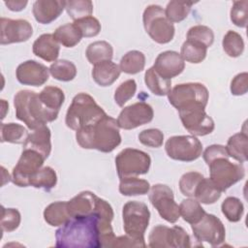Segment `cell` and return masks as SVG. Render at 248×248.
<instances>
[{"label": "cell", "mask_w": 248, "mask_h": 248, "mask_svg": "<svg viewBox=\"0 0 248 248\" xmlns=\"http://www.w3.org/2000/svg\"><path fill=\"white\" fill-rule=\"evenodd\" d=\"M148 246L153 248H170V228L158 225L155 226L148 236Z\"/></svg>", "instance_id": "b9f144b4"}, {"label": "cell", "mask_w": 248, "mask_h": 248, "mask_svg": "<svg viewBox=\"0 0 248 248\" xmlns=\"http://www.w3.org/2000/svg\"><path fill=\"white\" fill-rule=\"evenodd\" d=\"M100 217L94 212L71 217L55 232V246L59 248H99Z\"/></svg>", "instance_id": "6da1fadb"}, {"label": "cell", "mask_w": 248, "mask_h": 248, "mask_svg": "<svg viewBox=\"0 0 248 248\" xmlns=\"http://www.w3.org/2000/svg\"><path fill=\"white\" fill-rule=\"evenodd\" d=\"M139 140L145 146L158 148L163 144L164 134L159 129H146L139 134Z\"/></svg>", "instance_id": "681fc988"}, {"label": "cell", "mask_w": 248, "mask_h": 248, "mask_svg": "<svg viewBox=\"0 0 248 248\" xmlns=\"http://www.w3.org/2000/svg\"><path fill=\"white\" fill-rule=\"evenodd\" d=\"M204 176L198 171H189L184 173L179 180V190L180 192L189 198H194L195 190L200 183V181Z\"/></svg>", "instance_id": "ee69618b"}, {"label": "cell", "mask_w": 248, "mask_h": 248, "mask_svg": "<svg viewBox=\"0 0 248 248\" xmlns=\"http://www.w3.org/2000/svg\"><path fill=\"white\" fill-rule=\"evenodd\" d=\"M143 27L150 38L161 45L170 43L174 36V26L167 18L165 10L159 5H149L142 15Z\"/></svg>", "instance_id": "52a82bcc"}, {"label": "cell", "mask_w": 248, "mask_h": 248, "mask_svg": "<svg viewBox=\"0 0 248 248\" xmlns=\"http://www.w3.org/2000/svg\"><path fill=\"white\" fill-rule=\"evenodd\" d=\"M66 1L62 0H37L33 4V16L42 24L54 21L65 9Z\"/></svg>", "instance_id": "d6986e66"}, {"label": "cell", "mask_w": 248, "mask_h": 248, "mask_svg": "<svg viewBox=\"0 0 248 248\" xmlns=\"http://www.w3.org/2000/svg\"><path fill=\"white\" fill-rule=\"evenodd\" d=\"M28 132L25 127L16 123H2L1 124V141L11 143H24L28 137Z\"/></svg>", "instance_id": "d590c367"}, {"label": "cell", "mask_w": 248, "mask_h": 248, "mask_svg": "<svg viewBox=\"0 0 248 248\" xmlns=\"http://www.w3.org/2000/svg\"><path fill=\"white\" fill-rule=\"evenodd\" d=\"M150 165V156L136 148H125L115 157V167L119 178L146 174Z\"/></svg>", "instance_id": "9c48e42d"}, {"label": "cell", "mask_w": 248, "mask_h": 248, "mask_svg": "<svg viewBox=\"0 0 248 248\" xmlns=\"http://www.w3.org/2000/svg\"><path fill=\"white\" fill-rule=\"evenodd\" d=\"M207 53V47L196 41L186 40L180 49V55L184 61L198 64L204 60Z\"/></svg>", "instance_id": "4dcf8cb0"}, {"label": "cell", "mask_w": 248, "mask_h": 248, "mask_svg": "<svg viewBox=\"0 0 248 248\" xmlns=\"http://www.w3.org/2000/svg\"><path fill=\"white\" fill-rule=\"evenodd\" d=\"M221 209L225 217L232 223L240 221L244 212L243 203L236 197L226 198L221 204Z\"/></svg>", "instance_id": "60d3db41"}, {"label": "cell", "mask_w": 248, "mask_h": 248, "mask_svg": "<svg viewBox=\"0 0 248 248\" xmlns=\"http://www.w3.org/2000/svg\"><path fill=\"white\" fill-rule=\"evenodd\" d=\"M16 116L30 130H35L47 122L54 121L58 112L48 109L41 101L39 93L20 90L14 97Z\"/></svg>", "instance_id": "3957f363"}, {"label": "cell", "mask_w": 248, "mask_h": 248, "mask_svg": "<svg viewBox=\"0 0 248 248\" xmlns=\"http://www.w3.org/2000/svg\"><path fill=\"white\" fill-rule=\"evenodd\" d=\"M248 136L246 132H239L232 135L227 142L226 149L229 156L238 163H245L248 159Z\"/></svg>", "instance_id": "cb8c5ba5"}, {"label": "cell", "mask_w": 248, "mask_h": 248, "mask_svg": "<svg viewBox=\"0 0 248 248\" xmlns=\"http://www.w3.org/2000/svg\"><path fill=\"white\" fill-rule=\"evenodd\" d=\"M33 53L46 62H55L59 56L60 46L53 34H43L38 37L32 46Z\"/></svg>", "instance_id": "44dd1931"}, {"label": "cell", "mask_w": 248, "mask_h": 248, "mask_svg": "<svg viewBox=\"0 0 248 248\" xmlns=\"http://www.w3.org/2000/svg\"><path fill=\"white\" fill-rule=\"evenodd\" d=\"M21 216L17 209L16 208H5L2 206V216H1V230L2 232H11L16 230L20 224Z\"/></svg>", "instance_id": "7dc6e473"}, {"label": "cell", "mask_w": 248, "mask_h": 248, "mask_svg": "<svg viewBox=\"0 0 248 248\" xmlns=\"http://www.w3.org/2000/svg\"><path fill=\"white\" fill-rule=\"evenodd\" d=\"M231 20L232 22L241 28H245L248 22V1H234L231 9Z\"/></svg>", "instance_id": "f6af8a7d"}, {"label": "cell", "mask_w": 248, "mask_h": 248, "mask_svg": "<svg viewBox=\"0 0 248 248\" xmlns=\"http://www.w3.org/2000/svg\"><path fill=\"white\" fill-rule=\"evenodd\" d=\"M144 82L146 87L156 96H166L171 89V79L164 78L153 67L146 70Z\"/></svg>", "instance_id": "484cf974"}, {"label": "cell", "mask_w": 248, "mask_h": 248, "mask_svg": "<svg viewBox=\"0 0 248 248\" xmlns=\"http://www.w3.org/2000/svg\"><path fill=\"white\" fill-rule=\"evenodd\" d=\"M153 68L164 78L171 79L183 72L185 61L180 53L173 50H167L161 52L156 57Z\"/></svg>", "instance_id": "ac0fdd59"}, {"label": "cell", "mask_w": 248, "mask_h": 248, "mask_svg": "<svg viewBox=\"0 0 248 248\" xmlns=\"http://www.w3.org/2000/svg\"><path fill=\"white\" fill-rule=\"evenodd\" d=\"M248 90V74L246 72L237 74L231 82V92L234 96H241Z\"/></svg>", "instance_id": "816d5d0a"}, {"label": "cell", "mask_w": 248, "mask_h": 248, "mask_svg": "<svg viewBox=\"0 0 248 248\" xmlns=\"http://www.w3.org/2000/svg\"><path fill=\"white\" fill-rule=\"evenodd\" d=\"M57 183V175L55 170L46 166L41 168L37 172H35L29 181V186H33L38 189H44L45 191H49L55 187Z\"/></svg>", "instance_id": "d6a6232c"}, {"label": "cell", "mask_w": 248, "mask_h": 248, "mask_svg": "<svg viewBox=\"0 0 248 248\" xmlns=\"http://www.w3.org/2000/svg\"><path fill=\"white\" fill-rule=\"evenodd\" d=\"M221 193L210 178L203 177L195 190L194 199L204 204H212L220 199Z\"/></svg>", "instance_id": "83f0119b"}, {"label": "cell", "mask_w": 248, "mask_h": 248, "mask_svg": "<svg viewBox=\"0 0 248 248\" xmlns=\"http://www.w3.org/2000/svg\"><path fill=\"white\" fill-rule=\"evenodd\" d=\"M193 5V2L170 1L165 9L166 16L171 23L180 22L188 16Z\"/></svg>", "instance_id": "74e56055"}, {"label": "cell", "mask_w": 248, "mask_h": 248, "mask_svg": "<svg viewBox=\"0 0 248 248\" xmlns=\"http://www.w3.org/2000/svg\"><path fill=\"white\" fill-rule=\"evenodd\" d=\"M16 77L23 85L41 86L47 81L49 69L35 60H27L17 66Z\"/></svg>", "instance_id": "e0dca14e"}, {"label": "cell", "mask_w": 248, "mask_h": 248, "mask_svg": "<svg viewBox=\"0 0 248 248\" xmlns=\"http://www.w3.org/2000/svg\"><path fill=\"white\" fill-rule=\"evenodd\" d=\"M146 244H143L132 237H130L129 235L125 234V235H121V236H116L112 247H145Z\"/></svg>", "instance_id": "f5cc1de1"}, {"label": "cell", "mask_w": 248, "mask_h": 248, "mask_svg": "<svg viewBox=\"0 0 248 248\" xmlns=\"http://www.w3.org/2000/svg\"><path fill=\"white\" fill-rule=\"evenodd\" d=\"M137 91V83L135 79H127L123 81L114 92V101L117 106L123 107Z\"/></svg>", "instance_id": "c3c4849f"}, {"label": "cell", "mask_w": 248, "mask_h": 248, "mask_svg": "<svg viewBox=\"0 0 248 248\" xmlns=\"http://www.w3.org/2000/svg\"><path fill=\"white\" fill-rule=\"evenodd\" d=\"M122 217L126 234L145 244L144 233L150 220V211L147 205L138 201L128 202L123 206Z\"/></svg>", "instance_id": "ba28073f"}, {"label": "cell", "mask_w": 248, "mask_h": 248, "mask_svg": "<svg viewBox=\"0 0 248 248\" xmlns=\"http://www.w3.org/2000/svg\"><path fill=\"white\" fill-rule=\"evenodd\" d=\"M53 36L55 40L65 47H74L82 38L81 33L74 23H66L57 27Z\"/></svg>", "instance_id": "f1b7e54d"}, {"label": "cell", "mask_w": 248, "mask_h": 248, "mask_svg": "<svg viewBox=\"0 0 248 248\" xmlns=\"http://www.w3.org/2000/svg\"><path fill=\"white\" fill-rule=\"evenodd\" d=\"M187 40L196 41L204 45L207 48L214 42V33L211 28L205 25H195L187 32Z\"/></svg>", "instance_id": "7bdbcfd3"}, {"label": "cell", "mask_w": 248, "mask_h": 248, "mask_svg": "<svg viewBox=\"0 0 248 248\" xmlns=\"http://www.w3.org/2000/svg\"><path fill=\"white\" fill-rule=\"evenodd\" d=\"M204 108L202 107H193L178 110L183 127L193 136L209 135L215 128L213 119L205 112Z\"/></svg>", "instance_id": "5bb4252c"}, {"label": "cell", "mask_w": 248, "mask_h": 248, "mask_svg": "<svg viewBox=\"0 0 248 248\" xmlns=\"http://www.w3.org/2000/svg\"><path fill=\"white\" fill-rule=\"evenodd\" d=\"M51 133L46 125H43L28 135L24 143L23 149H32L44 156L46 159L51 151Z\"/></svg>", "instance_id": "ffe728a7"}, {"label": "cell", "mask_w": 248, "mask_h": 248, "mask_svg": "<svg viewBox=\"0 0 248 248\" xmlns=\"http://www.w3.org/2000/svg\"><path fill=\"white\" fill-rule=\"evenodd\" d=\"M209 93L207 88L200 82H187L175 85L168 94L170 104L178 110L193 107L205 108Z\"/></svg>", "instance_id": "8992f818"}, {"label": "cell", "mask_w": 248, "mask_h": 248, "mask_svg": "<svg viewBox=\"0 0 248 248\" xmlns=\"http://www.w3.org/2000/svg\"><path fill=\"white\" fill-rule=\"evenodd\" d=\"M45 158L32 149H23L12 171V181L18 187H28L32 175L44 165Z\"/></svg>", "instance_id": "4fadbf2b"}, {"label": "cell", "mask_w": 248, "mask_h": 248, "mask_svg": "<svg viewBox=\"0 0 248 248\" xmlns=\"http://www.w3.org/2000/svg\"><path fill=\"white\" fill-rule=\"evenodd\" d=\"M76 139L80 147L97 149L104 153L113 151L121 143L117 121L108 114L95 124L78 130Z\"/></svg>", "instance_id": "7a4b0ae2"}, {"label": "cell", "mask_w": 248, "mask_h": 248, "mask_svg": "<svg viewBox=\"0 0 248 248\" xmlns=\"http://www.w3.org/2000/svg\"><path fill=\"white\" fill-rule=\"evenodd\" d=\"M120 73L119 66L111 60H108L93 66L92 78L98 85L106 87L111 85L119 78Z\"/></svg>", "instance_id": "603a6c76"}, {"label": "cell", "mask_w": 248, "mask_h": 248, "mask_svg": "<svg viewBox=\"0 0 248 248\" xmlns=\"http://www.w3.org/2000/svg\"><path fill=\"white\" fill-rule=\"evenodd\" d=\"M97 196L90 191H83L67 202L68 211L71 217L85 216L95 212Z\"/></svg>", "instance_id": "7402d4cb"}, {"label": "cell", "mask_w": 248, "mask_h": 248, "mask_svg": "<svg viewBox=\"0 0 248 248\" xmlns=\"http://www.w3.org/2000/svg\"><path fill=\"white\" fill-rule=\"evenodd\" d=\"M73 23L78 27L82 37H85V38L97 36L100 33L102 28L100 21L92 16L75 20Z\"/></svg>", "instance_id": "bcb514c9"}, {"label": "cell", "mask_w": 248, "mask_h": 248, "mask_svg": "<svg viewBox=\"0 0 248 248\" xmlns=\"http://www.w3.org/2000/svg\"><path fill=\"white\" fill-rule=\"evenodd\" d=\"M179 212L183 220L191 225L198 223L205 214L201 202L194 198L183 200L179 204Z\"/></svg>", "instance_id": "836d02e7"}, {"label": "cell", "mask_w": 248, "mask_h": 248, "mask_svg": "<svg viewBox=\"0 0 248 248\" xmlns=\"http://www.w3.org/2000/svg\"><path fill=\"white\" fill-rule=\"evenodd\" d=\"M49 69V74L53 78L60 81H70L73 80L77 76L76 65L68 60L61 59L53 62Z\"/></svg>", "instance_id": "8d00e7d4"}, {"label": "cell", "mask_w": 248, "mask_h": 248, "mask_svg": "<svg viewBox=\"0 0 248 248\" xmlns=\"http://www.w3.org/2000/svg\"><path fill=\"white\" fill-rule=\"evenodd\" d=\"M27 1L26 0H9V1H4V4L6 5V7L13 11V12H19L22 11L26 5H27Z\"/></svg>", "instance_id": "db71d44e"}, {"label": "cell", "mask_w": 248, "mask_h": 248, "mask_svg": "<svg viewBox=\"0 0 248 248\" xmlns=\"http://www.w3.org/2000/svg\"><path fill=\"white\" fill-rule=\"evenodd\" d=\"M145 66V56L141 51L130 50L120 60L121 72L129 75H136L141 72Z\"/></svg>", "instance_id": "1f68e13d"}, {"label": "cell", "mask_w": 248, "mask_h": 248, "mask_svg": "<svg viewBox=\"0 0 248 248\" xmlns=\"http://www.w3.org/2000/svg\"><path fill=\"white\" fill-rule=\"evenodd\" d=\"M193 234L199 242H207L209 245L220 246L226 237V230L222 221L213 214L205 212L196 224L191 225Z\"/></svg>", "instance_id": "7c38bea8"}, {"label": "cell", "mask_w": 248, "mask_h": 248, "mask_svg": "<svg viewBox=\"0 0 248 248\" xmlns=\"http://www.w3.org/2000/svg\"><path fill=\"white\" fill-rule=\"evenodd\" d=\"M149 201L160 216L169 223H175L179 217V205L175 202L172 190L165 184H155L150 188Z\"/></svg>", "instance_id": "8fae6325"}, {"label": "cell", "mask_w": 248, "mask_h": 248, "mask_svg": "<svg viewBox=\"0 0 248 248\" xmlns=\"http://www.w3.org/2000/svg\"><path fill=\"white\" fill-rule=\"evenodd\" d=\"M119 192L123 196H139L145 195L150 190V184L145 179L138 178L137 176L119 178Z\"/></svg>", "instance_id": "f546056e"}, {"label": "cell", "mask_w": 248, "mask_h": 248, "mask_svg": "<svg viewBox=\"0 0 248 248\" xmlns=\"http://www.w3.org/2000/svg\"><path fill=\"white\" fill-rule=\"evenodd\" d=\"M0 44L10 45L26 42L33 34L31 23L25 19H11L1 17Z\"/></svg>", "instance_id": "2e32d148"}, {"label": "cell", "mask_w": 248, "mask_h": 248, "mask_svg": "<svg viewBox=\"0 0 248 248\" xmlns=\"http://www.w3.org/2000/svg\"><path fill=\"white\" fill-rule=\"evenodd\" d=\"M153 108L145 102H137L125 107L117 118L118 127L124 130H132L152 121Z\"/></svg>", "instance_id": "9a60e30c"}, {"label": "cell", "mask_w": 248, "mask_h": 248, "mask_svg": "<svg viewBox=\"0 0 248 248\" xmlns=\"http://www.w3.org/2000/svg\"><path fill=\"white\" fill-rule=\"evenodd\" d=\"M70 218L67 202H51L44 210V219L51 227L62 226Z\"/></svg>", "instance_id": "d4e9b609"}, {"label": "cell", "mask_w": 248, "mask_h": 248, "mask_svg": "<svg viewBox=\"0 0 248 248\" xmlns=\"http://www.w3.org/2000/svg\"><path fill=\"white\" fill-rule=\"evenodd\" d=\"M85 55L90 64L111 60L113 56V48L110 44L106 41H96L91 43L85 51Z\"/></svg>", "instance_id": "4316f807"}, {"label": "cell", "mask_w": 248, "mask_h": 248, "mask_svg": "<svg viewBox=\"0 0 248 248\" xmlns=\"http://www.w3.org/2000/svg\"><path fill=\"white\" fill-rule=\"evenodd\" d=\"M168 156L181 162H192L200 158L202 144L195 136H173L165 144Z\"/></svg>", "instance_id": "30bf717a"}, {"label": "cell", "mask_w": 248, "mask_h": 248, "mask_svg": "<svg viewBox=\"0 0 248 248\" xmlns=\"http://www.w3.org/2000/svg\"><path fill=\"white\" fill-rule=\"evenodd\" d=\"M106 114V111L93 97L81 92L73 98L66 112L65 123L68 128L77 132L81 128L95 124Z\"/></svg>", "instance_id": "277c9868"}, {"label": "cell", "mask_w": 248, "mask_h": 248, "mask_svg": "<svg viewBox=\"0 0 248 248\" xmlns=\"http://www.w3.org/2000/svg\"><path fill=\"white\" fill-rule=\"evenodd\" d=\"M223 49L230 57H238L243 53L244 41L240 34L235 31L229 30L222 41Z\"/></svg>", "instance_id": "f35d334b"}, {"label": "cell", "mask_w": 248, "mask_h": 248, "mask_svg": "<svg viewBox=\"0 0 248 248\" xmlns=\"http://www.w3.org/2000/svg\"><path fill=\"white\" fill-rule=\"evenodd\" d=\"M65 10L75 21L90 16L93 13V3L90 0H70L66 1Z\"/></svg>", "instance_id": "ab89813d"}, {"label": "cell", "mask_w": 248, "mask_h": 248, "mask_svg": "<svg viewBox=\"0 0 248 248\" xmlns=\"http://www.w3.org/2000/svg\"><path fill=\"white\" fill-rule=\"evenodd\" d=\"M230 158L226 152L206 164L209 167L210 180L221 192L226 191L245 176V169L241 163H235Z\"/></svg>", "instance_id": "5b68a950"}, {"label": "cell", "mask_w": 248, "mask_h": 248, "mask_svg": "<svg viewBox=\"0 0 248 248\" xmlns=\"http://www.w3.org/2000/svg\"><path fill=\"white\" fill-rule=\"evenodd\" d=\"M190 236L185 230L179 226L170 228V247L172 248H187L190 247Z\"/></svg>", "instance_id": "f907efd6"}, {"label": "cell", "mask_w": 248, "mask_h": 248, "mask_svg": "<svg viewBox=\"0 0 248 248\" xmlns=\"http://www.w3.org/2000/svg\"><path fill=\"white\" fill-rule=\"evenodd\" d=\"M39 97L43 104L50 110L58 112L65 101V95L62 89L56 86H46L40 93Z\"/></svg>", "instance_id": "e575fe53"}]
</instances>
